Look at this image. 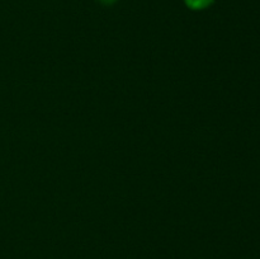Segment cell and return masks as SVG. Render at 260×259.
<instances>
[{
    "label": "cell",
    "instance_id": "obj_1",
    "mask_svg": "<svg viewBox=\"0 0 260 259\" xmlns=\"http://www.w3.org/2000/svg\"><path fill=\"white\" fill-rule=\"evenodd\" d=\"M188 8L193 10H202L213 4L215 0H184Z\"/></svg>",
    "mask_w": 260,
    "mask_h": 259
},
{
    "label": "cell",
    "instance_id": "obj_2",
    "mask_svg": "<svg viewBox=\"0 0 260 259\" xmlns=\"http://www.w3.org/2000/svg\"><path fill=\"white\" fill-rule=\"evenodd\" d=\"M96 2H98L99 4L104 5V7H111V5L116 4V3L118 2V0H96Z\"/></svg>",
    "mask_w": 260,
    "mask_h": 259
}]
</instances>
